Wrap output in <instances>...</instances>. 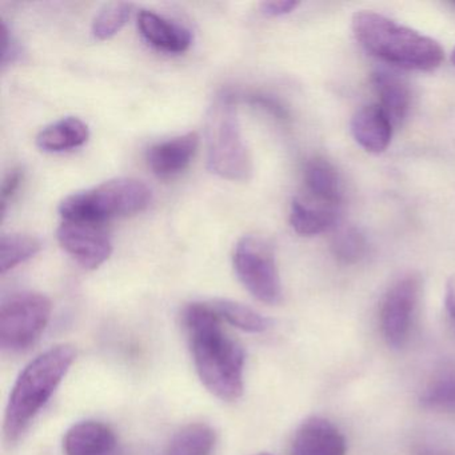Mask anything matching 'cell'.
Instances as JSON below:
<instances>
[{
  "label": "cell",
  "instance_id": "cell-1",
  "mask_svg": "<svg viewBox=\"0 0 455 455\" xmlns=\"http://www.w3.org/2000/svg\"><path fill=\"white\" fill-rule=\"evenodd\" d=\"M182 322L196 372L204 387L222 401L241 398L243 348L226 334L217 311L210 303H191L183 310Z\"/></svg>",
  "mask_w": 455,
  "mask_h": 455
},
{
  "label": "cell",
  "instance_id": "cell-2",
  "mask_svg": "<svg viewBox=\"0 0 455 455\" xmlns=\"http://www.w3.org/2000/svg\"><path fill=\"white\" fill-rule=\"evenodd\" d=\"M351 28L367 52L388 65L404 70L433 71L443 62V49L438 42L378 12H355Z\"/></svg>",
  "mask_w": 455,
  "mask_h": 455
},
{
  "label": "cell",
  "instance_id": "cell-3",
  "mask_svg": "<svg viewBox=\"0 0 455 455\" xmlns=\"http://www.w3.org/2000/svg\"><path fill=\"white\" fill-rule=\"evenodd\" d=\"M76 355L73 346H54L23 369L10 394L4 414V436L9 443L17 442L46 406L65 379Z\"/></svg>",
  "mask_w": 455,
  "mask_h": 455
},
{
  "label": "cell",
  "instance_id": "cell-4",
  "mask_svg": "<svg viewBox=\"0 0 455 455\" xmlns=\"http://www.w3.org/2000/svg\"><path fill=\"white\" fill-rule=\"evenodd\" d=\"M207 167L223 180H249L252 161L242 137L235 98L228 92L218 94L206 116Z\"/></svg>",
  "mask_w": 455,
  "mask_h": 455
},
{
  "label": "cell",
  "instance_id": "cell-5",
  "mask_svg": "<svg viewBox=\"0 0 455 455\" xmlns=\"http://www.w3.org/2000/svg\"><path fill=\"white\" fill-rule=\"evenodd\" d=\"M150 202L151 190L142 180L116 178L63 199L60 212L66 220L102 225L105 220L143 212Z\"/></svg>",
  "mask_w": 455,
  "mask_h": 455
},
{
  "label": "cell",
  "instance_id": "cell-6",
  "mask_svg": "<svg viewBox=\"0 0 455 455\" xmlns=\"http://www.w3.org/2000/svg\"><path fill=\"white\" fill-rule=\"evenodd\" d=\"M52 300L39 292H20L0 307V346L22 353L38 342L52 318Z\"/></svg>",
  "mask_w": 455,
  "mask_h": 455
},
{
  "label": "cell",
  "instance_id": "cell-7",
  "mask_svg": "<svg viewBox=\"0 0 455 455\" xmlns=\"http://www.w3.org/2000/svg\"><path fill=\"white\" fill-rule=\"evenodd\" d=\"M234 270L247 291L266 305L281 302L282 283L273 250L263 239L246 235L234 249Z\"/></svg>",
  "mask_w": 455,
  "mask_h": 455
},
{
  "label": "cell",
  "instance_id": "cell-8",
  "mask_svg": "<svg viewBox=\"0 0 455 455\" xmlns=\"http://www.w3.org/2000/svg\"><path fill=\"white\" fill-rule=\"evenodd\" d=\"M420 295L419 276L410 274L391 286L380 306V330L386 343L402 348L409 340Z\"/></svg>",
  "mask_w": 455,
  "mask_h": 455
},
{
  "label": "cell",
  "instance_id": "cell-9",
  "mask_svg": "<svg viewBox=\"0 0 455 455\" xmlns=\"http://www.w3.org/2000/svg\"><path fill=\"white\" fill-rule=\"evenodd\" d=\"M57 236L62 249L87 270L102 266L113 252L110 236L95 223L65 220Z\"/></svg>",
  "mask_w": 455,
  "mask_h": 455
},
{
  "label": "cell",
  "instance_id": "cell-10",
  "mask_svg": "<svg viewBox=\"0 0 455 455\" xmlns=\"http://www.w3.org/2000/svg\"><path fill=\"white\" fill-rule=\"evenodd\" d=\"M345 436L330 420L308 418L295 431L291 455H346Z\"/></svg>",
  "mask_w": 455,
  "mask_h": 455
},
{
  "label": "cell",
  "instance_id": "cell-11",
  "mask_svg": "<svg viewBox=\"0 0 455 455\" xmlns=\"http://www.w3.org/2000/svg\"><path fill=\"white\" fill-rule=\"evenodd\" d=\"M199 137L196 132L180 135L164 140L148 148V164L159 178H170L182 172L193 161L198 150Z\"/></svg>",
  "mask_w": 455,
  "mask_h": 455
},
{
  "label": "cell",
  "instance_id": "cell-12",
  "mask_svg": "<svg viewBox=\"0 0 455 455\" xmlns=\"http://www.w3.org/2000/svg\"><path fill=\"white\" fill-rule=\"evenodd\" d=\"M351 134L367 153L386 151L393 137V124L379 105L364 106L351 118Z\"/></svg>",
  "mask_w": 455,
  "mask_h": 455
},
{
  "label": "cell",
  "instance_id": "cell-13",
  "mask_svg": "<svg viewBox=\"0 0 455 455\" xmlns=\"http://www.w3.org/2000/svg\"><path fill=\"white\" fill-rule=\"evenodd\" d=\"M138 28L151 46L162 52L180 54L191 46L193 41L188 28L148 10H142L138 14Z\"/></svg>",
  "mask_w": 455,
  "mask_h": 455
},
{
  "label": "cell",
  "instance_id": "cell-14",
  "mask_svg": "<svg viewBox=\"0 0 455 455\" xmlns=\"http://www.w3.org/2000/svg\"><path fill=\"white\" fill-rule=\"evenodd\" d=\"M116 443V434L108 425L84 420L68 430L63 438V451L66 455H108Z\"/></svg>",
  "mask_w": 455,
  "mask_h": 455
},
{
  "label": "cell",
  "instance_id": "cell-15",
  "mask_svg": "<svg viewBox=\"0 0 455 455\" xmlns=\"http://www.w3.org/2000/svg\"><path fill=\"white\" fill-rule=\"evenodd\" d=\"M303 180L316 204L323 206H339L343 198L342 180L337 169L322 156H314L306 162L303 169Z\"/></svg>",
  "mask_w": 455,
  "mask_h": 455
},
{
  "label": "cell",
  "instance_id": "cell-16",
  "mask_svg": "<svg viewBox=\"0 0 455 455\" xmlns=\"http://www.w3.org/2000/svg\"><path fill=\"white\" fill-rule=\"evenodd\" d=\"M371 84L379 98V108L385 111L393 126H399L406 119L411 106V90L396 74L375 71Z\"/></svg>",
  "mask_w": 455,
  "mask_h": 455
},
{
  "label": "cell",
  "instance_id": "cell-17",
  "mask_svg": "<svg viewBox=\"0 0 455 455\" xmlns=\"http://www.w3.org/2000/svg\"><path fill=\"white\" fill-rule=\"evenodd\" d=\"M89 138V126L82 119L68 116L44 127L36 137V146L47 153H62L81 148Z\"/></svg>",
  "mask_w": 455,
  "mask_h": 455
},
{
  "label": "cell",
  "instance_id": "cell-18",
  "mask_svg": "<svg viewBox=\"0 0 455 455\" xmlns=\"http://www.w3.org/2000/svg\"><path fill=\"white\" fill-rule=\"evenodd\" d=\"M337 209L311 204L302 199H294L290 210V223L295 233L303 236L318 235L331 228L337 222Z\"/></svg>",
  "mask_w": 455,
  "mask_h": 455
},
{
  "label": "cell",
  "instance_id": "cell-19",
  "mask_svg": "<svg viewBox=\"0 0 455 455\" xmlns=\"http://www.w3.org/2000/svg\"><path fill=\"white\" fill-rule=\"evenodd\" d=\"M214 446V430L204 423H193L175 434L166 455H210Z\"/></svg>",
  "mask_w": 455,
  "mask_h": 455
},
{
  "label": "cell",
  "instance_id": "cell-20",
  "mask_svg": "<svg viewBox=\"0 0 455 455\" xmlns=\"http://www.w3.org/2000/svg\"><path fill=\"white\" fill-rule=\"evenodd\" d=\"M210 305L217 311L222 321L228 322L231 326L236 327L242 331L259 334V332L267 331L271 327L270 319L242 303L228 299H218Z\"/></svg>",
  "mask_w": 455,
  "mask_h": 455
},
{
  "label": "cell",
  "instance_id": "cell-21",
  "mask_svg": "<svg viewBox=\"0 0 455 455\" xmlns=\"http://www.w3.org/2000/svg\"><path fill=\"white\" fill-rule=\"evenodd\" d=\"M42 244L36 236L28 234H9L0 238V271L12 270L20 263L31 259L41 251Z\"/></svg>",
  "mask_w": 455,
  "mask_h": 455
},
{
  "label": "cell",
  "instance_id": "cell-22",
  "mask_svg": "<svg viewBox=\"0 0 455 455\" xmlns=\"http://www.w3.org/2000/svg\"><path fill=\"white\" fill-rule=\"evenodd\" d=\"M132 4L126 2H116L100 10L92 22V34L100 41L113 38L122 30L132 12Z\"/></svg>",
  "mask_w": 455,
  "mask_h": 455
},
{
  "label": "cell",
  "instance_id": "cell-23",
  "mask_svg": "<svg viewBox=\"0 0 455 455\" xmlns=\"http://www.w3.org/2000/svg\"><path fill=\"white\" fill-rule=\"evenodd\" d=\"M331 251L339 262L354 265L363 259L366 255V238L358 228H342L332 239Z\"/></svg>",
  "mask_w": 455,
  "mask_h": 455
},
{
  "label": "cell",
  "instance_id": "cell-24",
  "mask_svg": "<svg viewBox=\"0 0 455 455\" xmlns=\"http://www.w3.org/2000/svg\"><path fill=\"white\" fill-rule=\"evenodd\" d=\"M420 402L428 409L455 411V374L436 378L423 391Z\"/></svg>",
  "mask_w": 455,
  "mask_h": 455
},
{
  "label": "cell",
  "instance_id": "cell-25",
  "mask_svg": "<svg viewBox=\"0 0 455 455\" xmlns=\"http://www.w3.org/2000/svg\"><path fill=\"white\" fill-rule=\"evenodd\" d=\"M23 180V172L20 169H14L4 178L2 185V214L6 215L7 202L14 196L20 188Z\"/></svg>",
  "mask_w": 455,
  "mask_h": 455
},
{
  "label": "cell",
  "instance_id": "cell-26",
  "mask_svg": "<svg viewBox=\"0 0 455 455\" xmlns=\"http://www.w3.org/2000/svg\"><path fill=\"white\" fill-rule=\"evenodd\" d=\"M299 4V2L295 0H274V2L262 4L260 10L267 17H283V15L291 14Z\"/></svg>",
  "mask_w": 455,
  "mask_h": 455
},
{
  "label": "cell",
  "instance_id": "cell-27",
  "mask_svg": "<svg viewBox=\"0 0 455 455\" xmlns=\"http://www.w3.org/2000/svg\"><path fill=\"white\" fill-rule=\"evenodd\" d=\"M251 100L255 105L265 108V110H267L268 113L273 114V116H276L278 119L286 121V119L289 118L286 108H284L278 100H273V98L265 97V95H254Z\"/></svg>",
  "mask_w": 455,
  "mask_h": 455
},
{
  "label": "cell",
  "instance_id": "cell-28",
  "mask_svg": "<svg viewBox=\"0 0 455 455\" xmlns=\"http://www.w3.org/2000/svg\"><path fill=\"white\" fill-rule=\"evenodd\" d=\"M18 44L14 36L10 33L6 23H4V52H2V65L6 66L7 63H12L17 60Z\"/></svg>",
  "mask_w": 455,
  "mask_h": 455
},
{
  "label": "cell",
  "instance_id": "cell-29",
  "mask_svg": "<svg viewBox=\"0 0 455 455\" xmlns=\"http://www.w3.org/2000/svg\"><path fill=\"white\" fill-rule=\"evenodd\" d=\"M446 308L449 311L450 315L455 321V276L450 279L449 283L446 287Z\"/></svg>",
  "mask_w": 455,
  "mask_h": 455
},
{
  "label": "cell",
  "instance_id": "cell-30",
  "mask_svg": "<svg viewBox=\"0 0 455 455\" xmlns=\"http://www.w3.org/2000/svg\"><path fill=\"white\" fill-rule=\"evenodd\" d=\"M451 62H452V65L455 66V47H454V50H452V52H451Z\"/></svg>",
  "mask_w": 455,
  "mask_h": 455
},
{
  "label": "cell",
  "instance_id": "cell-31",
  "mask_svg": "<svg viewBox=\"0 0 455 455\" xmlns=\"http://www.w3.org/2000/svg\"><path fill=\"white\" fill-rule=\"evenodd\" d=\"M255 455H271V454H267V452H262V454H255Z\"/></svg>",
  "mask_w": 455,
  "mask_h": 455
},
{
  "label": "cell",
  "instance_id": "cell-32",
  "mask_svg": "<svg viewBox=\"0 0 455 455\" xmlns=\"http://www.w3.org/2000/svg\"><path fill=\"white\" fill-rule=\"evenodd\" d=\"M454 4V6H455V4Z\"/></svg>",
  "mask_w": 455,
  "mask_h": 455
}]
</instances>
